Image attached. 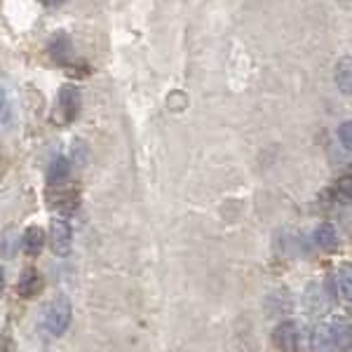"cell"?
Segmentation results:
<instances>
[{
	"mask_svg": "<svg viewBox=\"0 0 352 352\" xmlns=\"http://www.w3.org/2000/svg\"><path fill=\"white\" fill-rule=\"evenodd\" d=\"M12 228H10L8 232H5V237H3V252H5V256H12L14 254V249H12Z\"/></svg>",
	"mask_w": 352,
	"mask_h": 352,
	"instance_id": "obj_18",
	"label": "cell"
},
{
	"mask_svg": "<svg viewBox=\"0 0 352 352\" xmlns=\"http://www.w3.org/2000/svg\"><path fill=\"white\" fill-rule=\"evenodd\" d=\"M336 287H338L340 298H343L345 303H350V296H352V282H350V268H348V265H343V268H340V272L336 275Z\"/></svg>",
	"mask_w": 352,
	"mask_h": 352,
	"instance_id": "obj_15",
	"label": "cell"
},
{
	"mask_svg": "<svg viewBox=\"0 0 352 352\" xmlns=\"http://www.w3.org/2000/svg\"><path fill=\"white\" fill-rule=\"evenodd\" d=\"M80 89L73 87V85H64V87L59 89V94H56V106L52 111V120L56 124H68L73 122L78 118V113H80Z\"/></svg>",
	"mask_w": 352,
	"mask_h": 352,
	"instance_id": "obj_2",
	"label": "cell"
},
{
	"mask_svg": "<svg viewBox=\"0 0 352 352\" xmlns=\"http://www.w3.org/2000/svg\"><path fill=\"white\" fill-rule=\"evenodd\" d=\"M336 197L343 204H348L352 200V179H350V174L340 176V179L336 181Z\"/></svg>",
	"mask_w": 352,
	"mask_h": 352,
	"instance_id": "obj_16",
	"label": "cell"
},
{
	"mask_svg": "<svg viewBox=\"0 0 352 352\" xmlns=\"http://www.w3.org/2000/svg\"><path fill=\"white\" fill-rule=\"evenodd\" d=\"M329 331H331V338H333V345L340 350V352H350L352 348V329L348 324V320H333L331 327H329Z\"/></svg>",
	"mask_w": 352,
	"mask_h": 352,
	"instance_id": "obj_7",
	"label": "cell"
},
{
	"mask_svg": "<svg viewBox=\"0 0 352 352\" xmlns=\"http://www.w3.org/2000/svg\"><path fill=\"white\" fill-rule=\"evenodd\" d=\"M50 249H52L54 256H68L71 254V247H73V230L68 226V221L64 219H52L50 223Z\"/></svg>",
	"mask_w": 352,
	"mask_h": 352,
	"instance_id": "obj_3",
	"label": "cell"
},
{
	"mask_svg": "<svg viewBox=\"0 0 352 352\" xmlns=\"http://www.w3.org/2000/svg\"><path fill=\"white\" fill-rule=\"evenodd\" d=\"M68 174H71V162H68V157H64V155L54 157L52 164H50V169H47V184L50 186H61L68 179Z\"/></svg>",
	"mask_w": 352,
	"mask_h": 352,
	"instance_id": "obj_12",
	"label": "cell"
},
{
	"mask_svg": "<svg viewBox=\"0 0 352 352\" xmlns=\"http://www.w3.org/2000/svg\"><path fill=\"white\" fill-rule=\"evenodd\" d=\"M50 54H52V59H56L59 64H66V61L71 59V43H68V38L64 33H56L52 38V43H50Z\"/></svg>",
	"mask_w": 352,
	"mask_h": 352,
	"instance_id": "obj_14",
	"label": "cell"
},
{
	"mask_svg": "<svg viewBox=\"0 0 352 352\" xmlns=\"http://www.w3.org/2000/svg\"><path fill=\"white\" fill-rule=\"evenodd\" d=\"M315 242L320 244L324 252H333L338 247V230L331 223H320L315 228Z\"/></svg>",
	"mask_w": 352,
	"mask_h": 352,
	"instance_id": "obj_11",
	"label": "cell"
},
{
	"mask_svg": "<svg viewBox=\"0 0 352 352\" xmlns=\"http://www.w3.org/2000/svg\"><path fill=\"white\" fill-rule=\"evenodd\" d=\"M329 305L331 303H329V298L324 296V289L317 287V285H310L308 292H305V310L315 317V315H324Z\"/></svg>",
	"mask_w": 352,
	"mask_h": 352,
	"instance_id": "obj_8",
	"label": "cell"
},
{
	"mask_svg": "<svg viewBox=\"0 0 352 352\" xmlns=\"http://www.w3.org/2000/svg\"><path fill=\"white\" fill-rule=\"evenodd\" d=\"M333 78H336V87L343 92L345 96H350L352 92V68H350V59H340V64L333 71Z\"/></svg>",
	"mask_w": 352,
	"mask_h": 352,
	"instance_id": "obj_13",
	"label": "cell"
},
{
	"mask_svg": "<svg viewBox=\"0 0 352 352\" xmlns=\"http://www.w3.org/2000/svg\"><path fill=\"white\" fill-rule=\"evenodd\" d=\"M71 315H73V308H71V300L66 296H56L54 300H50L43 310V327L50 336L59 338L64 336V331L71 324Z\"/></svg>",
	"mask_w": 352,
	"mask_h": 352,
	"instance_id": "obj_1",
	"label": "cell"
},
{
	"mask_svg": "<svg viewBox=\"0 0 352 352\" xmlns=\"http://www.w3.org/2000/svg\"><path fill=\"white\" fill-rule=\"evenodd\" d=\"M45 230L38 228V226H31V228H26L24 237H21V247H24L26 256H38V254L43 252L45 247Z\"/></svg>",
	"mask_w": 352,
	"mask_h": 352,
	"instance_id": "obj_9",
	"label": "cell"
},
{
	"mask_svg": "<svg viewBox=\"0 0 352 352\" xmlns=\"http://www.w3.org/2000/svg\"><path fill=\"white\" fill-rule=\"evenodd\" d=\"M310 348H312V352H333V350H336V345H333V338H331V331H329V327L317 324L315 329H312Z\"/></svg>",
	"mask_w": 352,
	"mask_h": 352,
	"instance_id": "obj_10",
	"label": "cell"
},
{
	"mask_svg": "<svg viewBox=\"0 0 352 352\" xmlns=\"http://www.w3.org/2000/svg\"><path fill=\"white\" fill-rule=\"evenodd\" d=\"M41 5H45V8H56V5H61L64 0H38Z\"/></svg>",
	"mask_w": 352,
	"mask_h": 352,
	"instance_id": "obj_20",
	"label": "cell"
},
{
	"mask_svg": "<svg viewBox=\"0 0 352 352\" xmlns=\"http://www.w3.org/2000/svg\"><path fill=\"white\" fill-rule=\"evenodd\" d=\"M3 289H5V272L0 268V294H3Z\"/></svg>",
	"mask_w": 352,
	"mask_h": 352,
	"instance_id": "obj_21",
	"label": "cell"
},
{
	"mask_svg": "<svg viewBox=\"0 0 352 352\" xmlns=\"http://www.w3.org/2000/svg\"><path fill=\"white\" fill-rule=\"evenodd\" d=\"M298 340H300V331L296 322H282L280 327L275 329V345L282 352H298Z\"/></svg>",
	"mask_w": 352,
	"mask_h": 352,
	"instance_id": "obj_5",
	"label": "cell"
},
{
	"mask_svg": "<svg viewBox=\"0 0 352 352\" xmlns=\"http://www.w3.org/2000/svg\"><path fill=\"white\" fill-rule=\"evenodd\" d=\"M43 287H45V280L36 268H26L24 272H21L19 282H16V292H19L21 298L38 296V294L43 292Z\"/></svg>",
	"mask_w": 352,
	"mask_h": 352,
	"instance_id": "obj_6",
	"label": "cell"
},
{
	"mask_svg": "<svg viewBox=\"0 0 352 352\" xmlns=\"http://www.w3.org/2000/svg\"><path fill=\"white\" fill-rule=\"evenodd\" d=\"M50 207L54 212H59L61 217H71L80 207V192L76 188H59V186H54V190L50 192Z\"/></svg>",
	"mask_w": 352,
	"mask_h": 352,
	"instance_id": "obj_4",
	"label": "cell"
},
{
	"mask_svg": "<svg viewBox=\"0 0 352 352\" xmlns=\"http://www.w3.org/2000/svg\"><path fill=\"white\" fill-rule=\"evenodd\" d=\"M0 116H8V96L3 87H0Z\"/></svg>",
	"mask_w": 352,
	"mask_h": 352,
	"instance_id": "obj_19",
	"label": "cell"
},
{
	"mask_svg": "<svg viewBox=\"0 0 352 352\" xmlns=\"http://www.w3.org/2000/svg\"><path fill=\"white\" fill-rule=\"evenodd\" d=\"M336 136H338V144L345 148V153H350L352 151V124L350 122H343L338 127Z\"/></svg>",
	"mask_w": 352,
	"mask_h": 352,
	"instance_id": "obj_17",
	"label": "cell"
}]
</instances>
